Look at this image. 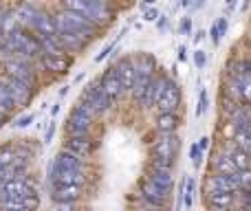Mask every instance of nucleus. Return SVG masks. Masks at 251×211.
I'll list each match as a JSON object with an SVG mask.
<instances>
[{"label":"nucleus","mask_w":251,"mask_h":211,"mask_svg":"<svg viewBox=\"0 0 251 211\" xmlns=\"http://www.w3.org/2000/svg\"><path fill=\"white\" fill-rule=\"evenodd\" d=\"M82 196V187L79 185H53L51 200L57 205H73Z\"/></svg>","instance_id":"nucleus-16"},{"label":"nucleus","mask_w":251,"mask_h":211,"mask_svg":"<svg viewBox=\"0 0 251 211\" xmlns=\"http://www.w3.org/2000/svg\"><path fill=\"white\" fill-rule=\"evenodd\" d=\"M165 26H168V18L159 16V29H165Z\"/></svg>","instance_id":"nucleus-44"},{"label":"nucleus","mask_w":251,"mask_h":211,"mask_svg":"<svg viewBox=\"0 0 251 211\" xmlns=\"http://www.w3.org/2000/svg\"><path fill=\"white\" fill-rule=\"evenodd\" d=\"M53 185H79L84 183V172H57V169H49Z\"/></svg>","instance_id":"nucleus-21"},{"label":"nucleus","mask_w":251,"mask_h":211,"mask_svg":"<svg viewBox=\"0 0 251 211\" xmlns=\"http://www.w3.org/2000/svg\"><path fill=\"white\" fill-rule=\"evenodd\" d=\"M183 203H185V209L192 207V203H194V181H185V191H183Z\"/></svg>","instance_id":"nucleus-30"},{"label":"nucleus","mask_w":251,"mask_h":211,"mask_svg":"<svg viewBox=\"0 0 251 211\" xmlns=\"http://www.w3.org/2000/svg\"><path fill=\"white\" fill-rule=\"evenodd\" d=\"M139 196L146 203V207H152V209H163L165 200H168V194L161 187H156L148 176L139 183Z\"/></svg>","instance_id":"nucleus-8"},{"label":"nucleus","mask_w":251,"mask_h":211,"mask_svg":"<svg viewBox=\"0 0 251 211\" xmlns=\"http://www.w3.org/2000/svg\"><path fill=\"white\" fill-rule=\"evenodd\" d=\"M7 119H9V117H7V115H2V112H0V125H2V123H4V121H7Z\"/></svg>","instance_id":"nucleus-49"},{"label":"nucleus","mask_w":251,"mask_h":211,"mask_svg":"<svg viewBox=\"0 0 251 211\" xmlns=\"http://www.w3.org/2000/svg\"><path fill=\"white\" fill-rule=\"evenodd\" d=\"M134 211H163V209H152V207H139V209H134Z\"/></svg>","instance_id":"nucleus-47"},{"label":"nucleus","mask_w":251,"mask_h":211,"mask_svg":"<svg viewBox=\"0 0 251 211\" xmlns=\"http://www.w3.org/2000/svg\"><path fill=\"white\" fill-rule=\"evenodd\" d=\"M119 40V38H117ZM117 40H115V42H110L108 44V47H104V51H101L100 53V55H97V62H104L106 60V57H108L110 55V53H113V48H115V44H117Z\"/></svg>","instance_id":"nucleus-39"},{"label":"nucleus","mask_w":251,"mask_h":211,"mask_svg":"<svg viewBox=\"0 0 251 211\" xmlns=\"http://www.w3.org/2000/svg\"><path fill=\"white\" fill-rule=\"evenodd\" d=\"M53 134H55V121H51V123L47 125V132H44V143H51Z\"/></svg>","instance_id":"nucleus-41"},{"label":"nucleus","mask_w":251,"mask_h":211,"mask_svg":"<svg viewBox=\"0 0 251 211\" xmlns=\"http://www.w3.org/2000/svg\"><path fill=\"white\" fill-rule=\"evenodd\" d=\"M212 169L214 174H225V176H231V174H238V169L234 167L229 159L225 156V152H214L212 154Z\"/></svg>","instance_id":"nucleus-24"},{"label":"nucleus","mask_w":251,"mask_h":211,"mask_svg":"<svg viewBox=\"0 0 251 211\" xmlns=\"http://www.w3.org/2000/svg\"><path fill=\"white\" fill-rule=\"evenodd\" d=\"M53 18H55L57 33H71V35H79V38H84V40H91L97 29V26H93L84 16H79V13H75V11H69V9H60Z\"/></svg>","instance_id":"nucleus-1"},{"label":"nucleus","mask_w":251,"mask_h":211,"mask_svg":"<svg viewBox=\"0 0 251 211\" xmlns=\"http://www.w3.org/2000/svg\"><path fill=\"white\" fill-rule=\"evenodd\" d=\"M91 125H93V119L71 110L69 119H66V132H69V137H88Z\"/></svg>","instance_id":"nucleus-15"},{"label":"nucleus","mask_w":251,"mask_h":211,"mask_svg":"<svg viewBox=\"0 0 251 211\" xmlns=\"http://www.w3.org/2000/svg\"><path fill=\"white\" fill-rule=\"evenodd\" d=\"M0 79H2L4 86H7L9 95H11V99H13V106L16 108L29 106V101L33 99V88L25 86V84L16 82V79H9V77H0Z\"/></svg>","instance_id":"nucleus-10"},{"label":"nucleus","mask_w":251,"mask_h":211,"mask_svg":"<svg viewBox=\"0 0 251 211\" xmlns=\"http://www.w3.org/2000/svg\"><path fill=\"white\" fill-rule=\"evenodd\" d=\"M13 16V22H16L18 29H31L35 22V16H38V9L33 7V4H20V7L16 9V11H11Z\"/></svg>","instance_id":"nucleus-19"},{"label":"nucleus","mask_w":251,"mask_h":211,"mask_svg":"<svg viewBox=\"0 0 251 211\" xmlns=\"http://www.w3.org/2000/svg\"><path fill=\"white\" fill-rule=\"evenodd\" d=\"M178 106H181V88L176 82L168 79V86L156 101V110H159V115H176Z\"/></svg>","instance_id":"nucleus-6"},{"label":"nucleus","mask_w":251,"mask_h":211,"mask_svg":"<svg viewBox=\"0 0 251 211\" xmlns=\"http://www.w3.org/2000/svg\"><path fill=\"white\" fill-rule=\"evenodd\" d=\"M79 101L86 104L95 115H104V112H108L110 106H113V101L101 93V88L97 86V84H88V86L82 91V99Z\"/></svg>","instance_id":"nucleus-5"},{"label":"nucleus","mask_w":251,"mask_h":211,"mask_svg":"<svg viewBox=\"0 0 251 211\" xmlns=\"http://www.w3.org/2000/svg\"><path fill=\"white\" fill-rule=\"evenodd\" d=\"M33 119H35V115H33V112H29V115L20 117V119H18L13 125H16V128H26V125H31V121H33Z\"/></svg>","instance_id":"nucleus-37"},{"label":"nucleus","mask_w":251,"mask_h":211,"mask_svg":"<svg viewBox=\"0 0 251 211\" xmlns=\"http://www.w3.org/2000/svg\"><path fill=\"white\" fill-rule=\"evenodd\" d=\"M57 211H73L71 205H57Z\"/></svg>","instance_id":"nucleus-46"},{"label":"nucleus","mask_w":251,"mask_h":211,"mask_svg":"<svg viewBox=\"0 0 251 211\" xmlns=\"http://www.w3.org/2000/svg\"><path fill=\"white\" fill-rule=\"evenodd\" d=\"M13 99H11V95H9V91H7V86H4V82L0 79V112L2 115H11V110H13Z\"/></svg>","instance_id":"nucleus-27"},{"label":"nucleus","mask_w":251,"mask_h":211,"mask_svg":"<svg viewBox=\"0 0 251 211\" xmlns=\"http://www.w3.org/2000/svg\"><path fill=\"white\" fill-rule=\"evenodd\" d=\"M245 130H247V132H249V137H251V125H247V128H245Z\"/></svg>","instance_id":"nucleus-51"},{"label":"nucleus","mask_w":251,"mask_h":211,"mask_svg":"<svg viewBox=\"0 0 251 211\" xmlns=\"http://www.w3.org/2000/svg\"><path fill=\"white\" fill-rule=\"evenodd\" d=\"M156 18H159V11L156 9H152V7H143V20H148V22H154Z\"/></svg>","instance_id":"nucleus-38"},{"label":"nucleus","mask_w":251,"mask_h":211,"mask_svg":"<svg viewBox=\"0 0 251 211\" xmlns=\"http://www.w3.org/2000/svg\"><path fill=\"white\" fill-rule=\"evenodd\" d=\"M178 29H181L183 35H190V33H192V18H183V20H181V26H178Z\"/></svg>","instance_id":"nucleus-40"},{"label":"nucleus","mask_w":251,"mask_h":211,"mask_svg":"<svg viewBox=\"0 0 251 211\" xmlns=\"http://www.w3.org/2000/svg\"><path fill=\"white\" fill-rule=\"evenodd\" d=\"M49 169H57V172H84V161L77 159L75 154L62 150L60 154H55L51 167Z\"/></svg>","instance_id":"nucleus-12"},{"label":"nucleus","mask_w":251,"mask_h":211,"mask_svg":"<svg viewBox=\"0 0 251 211\" xmlns=\"http://www.w3.org/2000/svg\"><path fill=\"white\" fill-rule=\"evenodd\" d=\"M185 57H187V48L181 44V47H178V60L183 62V60H185Z\"/></svg>","instance_id":"nucleus-43"},{"label":"nucleus","mask_w":251,"mask_h":211,"mask_svg":"<svg viewBox=\"0 0 251 211\" xmlns=\"http://www.w3.org/2000/svg\"><path fill=\"white\" fill-rule=\"evenodd\" d=\"M207 104H209V97H207V91L201 88V97H199V106H196V117H203L205 110H207Z\"/></svg>","instance_id":"nucleus-31"},{"label":"nucleus","mask_w":251,"mask_h":211,"mask_svg":"<svg viewBox=\"0 0 251 211\" xmlns=\"http://www.w3.org/2000/svg\"><path fill=\"white\" fill-rule=\"evenodd\" d=\"M40 64L47 70H53V73H64L71 66V57H66V53H62V55H42Z\"/></svg>","instance_id":"nucleus-23"},{"label":"nucleus","mask_w":251,"mask_h":211,"mask_svg":"<svg viewBox=\"0 0 251 211\" xmlns=\"http://www.w3.org/2000/svg\"><path fill=\"white\" fill-rule=\"evenodd\" d=\"M113 73L117 75V79H119V84H122L124 91H132L137 75H134V69H132L130 57H119V60L115 62V66H113Z\"/></svg>","instance_id":"nucleus-13"},{"label":"nucleus","mask_w":251,"mask_h":211,"mask_svg":"<svg viewBox=\"0 0 251 211\" xmlns=\"http://www.w3.org/2000/svg\"><path fill=\"white\" fill-rule=\"evenodd\" d=\"M190 159H192V165H194V167H201V165H203V152L199 150V143H194V145L190 147Z\"/></svg>","instance_id":"nucleus-32"},{"label":"nucleus","mask_w":251,"mask_h":211,"mask_svg":"<svg viewBox=\"0 0 251 211\" xmlns=\"http://www.w3.org/2000/svg\"><path fill=\"white\" fill-rule=\"evenodd\" d=\"M150 79L152 77H137V79H134V86H132V97H134V99H139V101L143 99V95H146V91H148V84H150Z\"/></svg>","instance_id":"nucleus-29"},{"label":"nucleus","mask_w":251,"mask_h":211,"mask_svg":"<svg viewBox=\"0 0 251 211\" xmlns=\"http://www.w3.org/2000/svg\"><path fill=\"white\" fill-rule=\"evenodd\" d=\"M165 86H168V77L165 75H152L150 84H148V91L146 95H143L141 104L143 106H156V101H159L161 93L165 91Z\"/></svg>","instance_id":"nucleus-17"},{"label":"nucleus","mask_w":251,"mask_h":211,"mask_svg":"<svg viewBox=\"0 0 251 211\" xmlns=\"http://www.w3.org/2000/svg\"><path fill=\"white\" fill-rule=\"evenodd\" d=\"M60 9H69V11H75L79 16H84L93 26H101L106 22L113 20V13H110V4L100 2V0H86V2H64L60 4Z\"/></svg>","instance_id":"nucleus-2"},{"label":"nucleus","mask_w":251,"mask_h":211,"mask_svg":"<svg viewBox=\"0 0 251 211\" xmlns=\"http://www.w3.org/2000/svg\"><path fill=\"white\" fill-rule=\"evenodd\" d=\"M209 211H231V209H216V207H209Z\"/></svg>","instance_id":"nucleus-50"},{"label":"nucleus","mask_w":251,"mask_h":211,"mask_svg":"<svg viewBox=\"0 0 251 211\" xmlns=\"http://www.w3.org/2000/svg\"><path fill=\"white\" fill-rule=\"evenodd\" d=\"M240 211H251V191L240 194Z\"/></svg>","instance_id":"nucleus-36"},{"label":"nucleus","mask_w":251,"mask_h":211,"mask_svg":"<svg viewBox=\"0 0 251 211\" xmlns=\"http://www.w3.org/2000/svg\"><path fill=\"white\" fill-rule=\"evenodd\" d=\"M214 191H225V194H234L240 191V183H238V174H209L205 178V194H214Z\"/></svg>","instance_id":"nucleus-7"},{"label":"nucleus","mask_w":251,"mask_h":211,"mask_svg":"<svg viewBox=\"0 0 251 211\" xmlns=\"http://www.w3.org/2000/svg\"><path fill=\"white\" fill-rule=\"evenodd\" d=\"M64 150L84 161L88 154H91V141H88V137H69Z\"/></svg>","instance_id":"nucleus-22"},{"label":"nucleus","mask_w":251,"mask_h":211,"mask_svg":"<svg viewBox=\"0 0 251 211\" xmlns=\"http://www.w3.org/2000/svg\"><path fill=\"white\" fill-rule=\"evenodd\" d=\"M207 203H209V207H216V209H231L236 203V194L214 191V194H207Z\"/></svg>","instance_id":"nucleus-25"},{"label":"nucleus","mask_w":251,"mask_h":211,"mask_svg":"<svg viewBox=\"0 0 251 211\" xmlns=\"http://www.w3.org/2000/svg\"><path fill=\"white\" fill-rule=\"evenodd\" d=\"M57 112H60V104H55V106H53V108H51V115H53V117H55V115H57Z\"/></svg>","instance_id":"nucleus-48"},{"label":"nucleus","mask_w":251,"mask_h":211,"mask_svg":"<svg viewBox=\"0 0 251 211\" xmlns=\"http://www.w3.org/2000/svg\"><path fill=\"white\" fill-rule=\"evenodd\" d=\"M207 147H209V139H207V137H203V139L199 141V150H201V152H205Z\"/></svg>","instance_id":"nucleus-42"},{"label":"nucleus","mask_w":251,"mask_h":211,"mask_svg":"<svg viewBox=\"0 0 251 211\" xmlns=\"http://www.w3.org/2000/svg\"><path fill=\"white\" fill-rule=\"evenodd\" d=\"M249 77H251V66H249Z\"/></svg>","instance_id":"nucleus-52"},{"label":"nucleus","mask_w":251,"mask_h":211,"mask_svg":"<svg viewBox=\"0 0 251 211\" xmlns=\"http://www.w3.org/2000/svg\"><path fill=\"white\" fill-rule=\"evenodd\" d=\"M227 33V18H218L216 22H214L212 31H209V35H212V42L218 44L223 40V35Z\"/></svg>","instance_id":"nucleus-28"},{"label":"nucleus","mask_w":251,"mask_h":211,"mask_svg":"<svg viewBox=\"0 0 251 211\" xmlns=\"http://www.w3.org/2000/svg\"><path fill=\"white\" fill-rule=\"evenodd\" d=\"M4 77L16 79V82L25 84V86H35V70L33 62H22V60H4Z\"/></svg>","instance_id":"nucleus-4"},{"label":"nucleus","mask_w":251,"mask_h":211,"mask_svg":"<svg viewBox=\"0 0 251 211\" xmlns=\"http://www.w3.org/2000/svg\"><path fill=\"white\" fill-rule=\"evenodd\" d=\"M238 183H240V191H251V169L238 172Z\"/></svg>","instance_id":"nucleus-33"},{"label":"nucleus","mask_w":251,"mask_h":211,"mask_svg":"<svg viewBox=\"0 0 251 211\" xmlns=\"http://www.w3.org/2000/svg\"><path fill=\"white\" fill-rule=\"evenodd\" d=\"M178 145H181V141H178L176 134H159V137L150 143V154H152L150 163L163 165V167L172 169L174 161H176V154H178Z\"/></svg>","instance_id":"nucleus-3"},{"label":"nucleus","mask_w":251,"mask_h":211,"mask_svg":"<svg viewBox=\"0 0 251 211\" xmlns=\"http://www.w3.org/2000/svg\"><path fill=\"white\" fill-rule=\"evenodd\" d=\"M97 86L101 88V93H104L106 97H108L110 101H115V99H119V97L124 95V88H122V84H119V79H117V75L113 73V69H108V70H104L101 73V77H100V82H97Z\"/></svg>","instance_id":"nucleus-11"},{"label":"nucleus","mask_w":251,"mask_h":211,"mask_svg":"<svg viewBox=\"0 0 251 211\" xmlns=\"http://www.w3.org/2000/svg\"><path fill=\"white\" fill-rule=\"evenodd\" d=\"M130 62H132V69H134L137 77H152V75H154L156 62L150 53H139V55L130 57Z\"/></svg>","instance_id":"nucleus-18"},{"label":"nucleus","mask_w":251,"mask_h":211,"mask_svg":"<svg viewBox=\"0 0 251 211\" xmlns=\"http://www.w3.org/2000/svg\"><path fill=\"white\" fill-rule=\"evenodd\" d=\"M148 178H150V181L154 183L156 187H161L165 194H170V191H172V187H174L172 169H170V167H163V165L150 163V172H148Z\"/></svg>","instance_id":"nucleus-14"},{"label":"nucleus","mask_w":251,"mask_h":211,"mask_svg":"<svg viewBox=\"0 0 251 211\" xmlns=\"http://www.w3.org/2000/svg\"><path fill=\"white\" fill-rule=\"evenodd\" d=\"M203 38H205V31H201V29H199V33L194 35V42H201Z\"/></svg>","instance_id":"nucleus-45"},{"label":"nucleus","mask_w":251,"mask_h":211,"mask_svg":"<svg viewBox=\"0 0 251 211\" xmlns=\"http://www.w3.org/2000/svg\"><path fill=\"white\" fill-rule=\"evenodd\" d=\"M178 117L176 115H159L156 119V132L159 134H174L178 128Z\"/></svg>","instance_id":"nucleus-26"},{"label":"nucleus","mask_w":251,"mask_h":211,"mask_svg":"<svg viewBox=\"0 0 251 211\" xmlns=\"http://www.w3.org/2000/svg\"><path fill=\"white\" fill-rule=\"evenodd\" d=\"M73 110H75V112H79V115H84V117H88V119H95V117H97L95 112H93L86 104H82V101H77V104L73 106Z\"/></svg>","instance_id":"nucleus-34"},{"label":"nucleus","mask_w":251,"mask_h":211,"mask_svg":"<svg viewBox=\"0 0 251 211\" xmlns=\"http://www.w3.org/2000/svg\"><path fill=\"white\" fill-rule=\"evenodd\" d=\"M194 64H196V69H199V70H203L205 66H207V53H205V51H196L194 53Z\"/></svg>","instance_id":"nucleus-35"},{"label":"nucleus","mask_w":251,"mask_h":211,"mask_svg":"<svg viewBox=\"0 0 251 211\" xmlns=\"http://www.w3.org/2000/svg\"><path fill=\"white\" fill-rule=\"evenodd\" d=\"M33 187L29 185V181L25 178H16V181H9L0 187V203H11V200H20L26 196H33Z\"/></svg>","instance_id":"nucleus-9"},{"label":"nucleus","mask_w":251,"mask_h":211,"mask_svg":"<svg viewBox=\"0 0 251 211\" xmlns=\"http://www.w3.org/2000/svg\"><path fill=\"white\" fill-rule=\"evenodd\" d=\"M223 152H225V156L234 163V167L238 169V172H247V169H251V159L243 150H238L234 143H227V145L223 147Z\"/></svg>","instance_id":"nucleus-20"}]
</instances>
